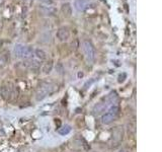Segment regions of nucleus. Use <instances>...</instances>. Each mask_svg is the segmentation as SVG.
<instances>
[{
	"mask_svg": "<svg viewBox=\"0 0 162 152\" xmlns=\"http://www.w3.org/2000/svg\"><path fill=\"white\" fill-rule=\"evenodd\" d=\"M119 113H120V106L118 105H113L109 108L106 113H105L101 117V123L105 124V125H109L111 124L112 122H113L117 117L119 116Z\"/></svg>",
	"mask_w": 162,
	"mask_h": 152,
	"instance_id": "nucleus-2",
	"label": "nucleus"
},
{
	"mask_svg": "<svg viewBox=\"0 0 162 152\" xmlns=\"http://www.w3.org/2000/svg\"><path fill=\"white\" fill-rule=\"evenodd\" d=\"M40 12L43 15H53L55 13V9L52 6H41Z\"/></svg>",
	"mask_w": 162,
	"mask_h": 152,
	"instance_id": "nucleus-12",
	"label": "nucleus"
},
{
	"mask_svg": "<svg viewBox=\"0 0 162 152\" xmlns=\"http://www.w3.org/2000/svg\"><path fill=\"white\" fill-rule=\"evenodd\" d=\"M124 136H125V130L122 126L116 127L113 130L112 136H111V146L112 147H118L119 145L123 142Z\"/></svg>",
	"mask_w": 162,
	"mask_h": 152,
	"instance_id": "nucleus-3",
	"label": "nucleus"
},
{
	"mask_svg": "<svg viewBox=\"0 0 162 152\" xmlns=\"http://www.w3.org/2000/svg\"><path fill=\"white\" fill-rule=\"evenodd\" d=\"M61 11L62 13H63V15L65 17H69V16H71L72 14V7H71V4L70 3H64V4H62L61 6Z\"/></svg>",
	"mask_w": 162,
	"mask_h": 152,
	"instance_id": "nucleus-10",
	"label": "nucleus"
},
{
	"mask_svg": "<svg viewBox=\"0 0 162 152\" xmlns=\"http://www.w3.org/2000/svg\"><path fill=\"white\" fill-rule=\"evenodd\" d=\"M9 62V52L2 51L0 52V68H4Z\"/></svg>",
	"mask_w": 162,
	"mask_h": 152,
	"instance_id": "nucleus-9",
	"label": "nucleus"
},
{
	"mask_svg": "<svg viewBox=\"0 0 162 152\" xmlns=\"http://www.w3.org/2000/svg\"><path fill=\"white\" fill-rule=\"evenodd\" d=\"M69 37H70V32H69V30L67 27H60L59 30H58L57 32V38L59 39V41L61 42H65V41H67L69 39Z\"/></svg>",
	"mask_w": 162,
	"mask_h": 152,
	"instance_id": "nucleus-7",
	"label": "nucleus"
},
{
	"mask_svg": "<svg viewBox=\"0 0 162 152\" xmlns=\"http://www.w3.org/2000/svg\"><path fill=\"white\" fill-rule=\"evenodd\" d=\"M118 101V94L116 91H112L109 94L106 96V98H103L101 102H99L93 108V114L94 115H101L105 110V109L109 108V103H113Z\"/></svg>",
	"mask_w": 162,
	"mask_h": 152,
	"instance_id": "nucleus-1",
	"label": "nucleus"
},
{
	"mask_svg": "<svg viewBox=\"0 0 162 152\" xmlns=\"http://www.w3.org/2000/svg\"><path fill=\"white\" fill-rule=\"evenodd\" d=\"M120 152H127V151H126V150H121Z\"/></svg>",
	"mask_w": 162,
	"mask_h": 152,
	"instance_id": "nucleus-19",
	"label": "nucleus"
},
{
	"mask_svg": "<svg viewBox=\"0 0 162 152\" xmlns=\"http://www.w3.org/2000/svg\"><path fill=\"white\" fill-rule=\"evenodd\" d=\"M53 61H48L46 62L44 65H43V68H42V71H43V73L45 74H49L50 72L52 71V69H53Z\"/></svg>",
	"mask_w": 162,
	"mask_h": 152,
	"instance_id": "nucleus-14",
	"label": "nucleus"
},
{
	"mask_svg": "<svg viewBox=\"0 0 162 152\" xmlns=\"http://www.w3.org/2000/svg\"><path fill=\"white\" fill-rule=\"evenodd\" d=\"M71 132V127L69 126V125H65L63 127H61L59 130H58V133L60 134V135H67V134H69Z\"/></svg>",
	"mask_w": 162,
	"mask_h": 152,
	"instance_id": "nucleus-16",
	"label": "nucleus"
},
{
	"mask_svg": "<svg viewBox=\"0 0 162 152\" xmlns=\"http://www.w3.org/2000/svg\"><path fill=\"white\" fill-rule=\"evenodd\" d=\"M23 45L22 44H16L13 49V53H14L16 58H22V51H23Z\"/></svg>",
	"mask_w": 162,
	"mask_h": 152,
	"instance_id": "nucleus-13",
	"label": "nucleus"
},
{
	"mask_svg": "<svg viewBox=\"0 0 162 152\" xmlns=\"http://www.w3.org/2000/svg\"><path fill=\"white\" fill-rule=\"evenodd\" d=\"M13 92H14V85L12 83H10V82L3 84L1 86V88H0L1 96L3 99H5V101H9V99L12 98Z\"/></svg>",
	"mask_w": 162,
	"mask_h": 152,
	"instance_id": "nucleus-6",
	"label": "nucleus"
},
{
	"mask_svg": "<svg viewBox=\"0 0 162 152\" xmlns=\"http://www.w3.org/2000/svg\"><path fill=\"white\" fill-rule=\"evenodd\" d=\"M34 55H36V57L41 61L47 59V53L42 49H36L34 50Z\"/></svg>",
	"mask_w": 162,
	"mask_h": 152,
	"instance_id": "nucleus-15",
	"label": "nucleus"
},
{
	"mask_svg": "<svg viewBox=\"0 0 162 152\" xmlns=\"http://www.w3.org/2000/svg\"><path fill=\"white\" fill-rule=\"evenodd\" d=\"M89 0H74V7L77 11H84L87 7Z\"/></svg>",
	"mask_w": 162,
	"mask_h": 152,
	"instance_id": "nucleus-8",
	"label": "nucleus"
},
{
	"mask_svg": "<svg viewBox=\"0 0 162 152\" xmlns=\"http://www.w3.org/2000/svg\"><path fill=\"white\" fill-rule=\"evenodd\" d=\"M92 152H95V151H92Z\"/></svg>",
	"mask_w": 162,
	"mask_h": 152,
	"instance_id": "nucleus-20",
	"label": "nucleus"
},
{
	"mask_svg": "<svg viewBox=\"0 0 162 152\" xmlns=\"http://www.w3.org/2000/svg\"><path fill=\"white\" fill-rule=\"evenodd\" d=\"M40 1L43 3H51V0H40Z\"/></svg>",
	"mask_w": 162,
	"mask_h": 152,
	"instance_id": "nucleus-18",
	"label": "nucleus"
},
{
	"mask_svg": "<svg viewBox=\"0 0 162 152\" xmlns=\"http://www.w3.org/2000/svg\"><path fill=\"white\" fill-rule=\"evenodd\" d=\"M82 49H83V53L87 61L93 62L95 59V49L90 41L88 40L83 41V43H82Z\"/></svg>",
	"mask_w": 162,
	"mask_h": 152,
	"instance_id": "nucleus-5",
	"label": "nucleus"
},
{
	"mask_svg": "<svg viewBox=\"0 0 162 152\" xmlns=\"http://www.w3.org/2000/svg\"><path fill=\"white\" fill-rule=\"evenodd\" d=\"M126 73H123V74H121L120 76H119V82H124V80H125V79L124 78H126Z\"/></svg>",
	"mask_w": 162,
	"mask_h": 152,
	"instance_id": "nucleus-17",
	"label": "nucleus"
},
{
	"mask_svg": "<svg viewBox=\"0 0 162 152\" xmlns=\"http://www.w3.org/2000/svg\"><path fill=\"white\" fill-rule=\"evenodd\" d=\"M34 55V49L30 46H25L23 47V51H22V59H30Z\"/></svg>",
	"mask_w": 162,
	"mask_h": 152,
	"instance_id": "nucleus-11",
	"label": "nucleus"
},
{
	"mask_svg": "<svg viewBox=\"0 0 162 152\" xmlns=\"http://www.w3.org/2000/svg\"><path fill=\"white\" fill-rule=\"evenodd\" d=\"M55 90V85L52 84L51 82H43L38 88L37 91V101H42L47 95H49Z\"/></svg>",
	"mask_w": 162,
	"mask_h": 152,
	"instance_id": "nucleus-4",
	"label": "nucleus"
}]
</instances>
